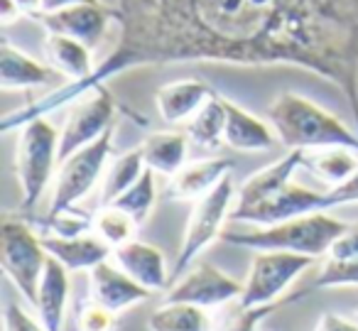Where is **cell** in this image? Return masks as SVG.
I'll use <instances>...</instances> for the list:
<instances>
[{
    "label": "cell",
    "instance_id": "cb8c5ba5",
    "mask_svg": "<svg viewBox=\"0 0 358 331\" xmlns=\"http://www.w3.org/2000/svg\"><path fill=\"white\" fill-rule=\"evenodd\" d=\"M148 169L145 164L143 148H135L130 153L115 157L103 172V184H101V206H110L120 194H125Z\"/></svg>",
    "mask_w": 358,
    "mask_h": 331
},
{
    "label": "cell",
    "instance_id": "d4e9b609",
    "mask_svg": "<svg viewBox=\"0 0 358 331\" xmlns=\"http://www.w3.org/2000/svg\"><path fill=\"white\" fill-rule=\"evenodd\" d=\"M304 167H309L322 182L338 187L358 169V153L351 148H322L309 150L304 157Z\"/></svg>",
    "mask_w": 358,
    "mask_h": 331
},
{
    "label": "cell",
    "instance_id": "836d02e7",
    "mask_svg": "<svg viewBox=\"0 0 358 331\" xmlns=\"http://www.w3.org/2000/svg\"><path fill=\"white\" fill-rule=\"evenodd\" d=\"M3 324H6V331H47L42 321L32 319V316L17 304H8L6 307Z\"/></svg>",
    "mask_w": 358,
    "mask_h": 331
},
{
    "label": "cell",
    "instance_id": "74e56055",
    "mask_svg": "<svg viewBox=\"0 0 358 331\" xmlns=\"http://www.w3.org/2000/svg\"><path fill=\"white\" fill-rule=\"evenodd\" d=\"M76 3H101V0H45V6H42V15H45V13L62 10V8L76 6Z\"/></svg>",
    "mask_w": 358,
    "mask_h": 331
},
{
    "label": "cell",
    "instance_id": "5b68a950",
    "mask_svg": "<svg viewBox=\"0 0 358 331\" xmlns=\"http://www.w3.org/2000/svg\"><path fill=\"white\" fill-rule=\"evenodd\" d=\"M47 260L50 253L42 243V236H37L22 218L8 216L0 226V265L32 307L37 302V290Z\"/></svg>",
    "mask_w": 358,
    "mask_h": 331
},
{
    "label": "cell",
    "instance_id": "d6a6232c",
    "mask_svg": "<svg viewBox=\"0 0 358 331\" xmlns=\"http://www.w3.org/2000/svg\"><path fill=\"white\" fill-rule=\"evenodd\" d=\"M324 204H327V211L336 206H346V204H358V169L343 184L324 192Z\"/></svg>",
    "mask_w": 358,
    "mask_h": 331
},
{
    "label": "cell",
    "instance_id": "ffe728a7",
    "mask_svg": "<svg viewBox=\"0 0 358 331\" xmlns=\"http://www.w3.org/2000/svg\"><path fill=\"white\" fill-rule=\"evenodd\" d=\"M57 76L52 66H45L13 47L8 40L0 42V86L3 91H27L47 86Z\"/></svg>",
    "mask_w": 358,
    "mask_h": 331
},
{
    "label": "cell",
    "instance_id": "f546056e",
    "mask_svg": "<svg viewBox=\"0 0 358 331\" xmlns=\"http://www.w3.org/2000/svg\"><path fill=\"white\" fill-rule=\"evenodd\" d=\"M358 287V258H329L314 280V290Z\"/></svg>",
    "mask_w": 358,
    "mask_h": 331
},
{
    "label": "cell",
    "instance_id": "6da1fadb",
    "mask_svg": "<svg viewBox=\"0 0 358 331\" xmlns=\"http://www.w3.org/2000/svg\"><path fill=\"white\" fill-rule=\"evenodd\" d=\"M115 13L118 42L94 76L10 113L3 133L130 69L187 62L299 66L341 91L358 128V0H115Z\"/></svg>",
    "mask_w": 358,
    "mask_h": 331
},
{
    "label": "cell",
    "instance_id": "9a60e30c",
    "mask_svg": "<svg viewBox=\"0 0 358 331\" xmlns=\"http://www.w3.org/2000/svg\"><path fill=\"white\" fill-rule=\"evenodd\" d=\"M234 172V162L226 157H209L199 162H189L169 177L167 199L172 202H199L201 197L216 189L229 174Z\"/></svg>",
    "mask_w": 358,
    "mask_h": 331
},
{
    "label": "cell",
    "instance_id": "4dcf8cb0",
    "mask_svg": "<svg viewBox=\"0 0 358 331\" xmlns=\"http://www.w3.org/2000/svg\"><path fill=\"white\" fill-rule=\"evenodd\" d=\"M42 226L50 231V236L71 238L84 236L86 231H91L94 228V218L86 216L84 211H76V209H66V211L55 213V216H45L42 218Z\"/></svg>",
    "mask_w": 358,
    "mask_h": 331
},
{
    "label": "cell",
    "instance_id": "f35d334b",
    "mask_svg": "<svg viewBox=\"0 0 358 331\" xmlns=\"http://www.w3.org/2000/svg\"><path fill=\"white\" fill-rule=\"evenodd\" d=\"M15 3L22 10V15H30V17H40L42 6H45V0H15Z\"/></svg>",
    "mask_w": 358,
    "mask_h": 331
},
{
    "label": "cell",
    "instance_id": "e0dca14e",
    "mask_svg": "<svg viewBox=\"0 0 358 331\" xmlns=\"http://www.w3.org/2000/svg\"><path fill=\"white\" fill-rule=\"evenodd\" d=\"M47 253H50L55 260H59L62 265L69 272H91L96 265H101L103 260H108L113 255V248L106 241H101L99 236H71V238H62V236H42Z\"/></svg>",
    "mask_w": 358,
    "mask_h": 331
},
{
    "label": "cell",
    "instance_id": "484cf974",
    "mask_svg": "<svg viewBox=\"0 0 358 331\" xmlns=\"http://www.w3.org/2000/svg\"><path fill=\"white\" fill-rule=\"evenodd\" d=\"M185 133L189 135V140L196 148L214 150L224 143L226 133V106L224 96L214 94L204 106L199 108V113L187 123Z\"/></svg>",
    "mask_w": 358,
    "mask_h": 331
},
{
    "label": "cell",
    "instance_id": "52a82bcc",
    "mask_svg": "<svg viewBox=\"0 0 358 331\" xmlns=\"http://www.w3.org/2000/svg\"><path fill=\"white\" fill-rule=\"evenodd\" d=\"M113 138H115V125L106 130L99 140L81 148L79 153H74L71 157H66L59 164V174H57L47 216H55V213H62L66 209H74L96 187V182L103 177L106 162H108L110 153H113Z\"/></svg>",
    "mask_w": 358,
    "mask_h": 331
},
{
    "label": "cell",
    "instance_id": "f1b7e54d",
    "mask_svg": "<svg viewBox=\"0 0 358 331\" xmlns=\"http://www.w3.org/2000/svg\"><path fill=\"white\" fill-rule=\"evenodd\" d=\"M138 223L128 216L125 211L115 206H101L99 213L94 216V233L106 241L110 248L125 246L135 238V231H138Z\"/></svg>",
    "mask_w": 358,
    "mask_h": 331
},
{
    "label": "cell",
    "instance_id": "44dd1931",
    "mask_svg": "<svg viewBox=\"0 0 358 331\" xmlns=\"http://www.w3.org/2000/svg\"><path fill=\"white\" fill-rule=\"evenodd\" d=\"M45 52L52 69L57 74L66 76L69 84L81 86L84 81H89L94 76L96 64L94 57H91V47H86L84 42L74 40V37L50 32L45 42Z\"/></svg>",
    "mask_w": 358,
    "mask_h": 331
},
{
    "label": "cell",
    "instance_id": "277c9868",
    "mask_svg": "<svg viewBox=\"0 0 358 331\" xmlns=\"http://www.w3.org/2000/svg\"><path fill=\"white\" fill-rule=\"evenodd\" d=\"M59 164V133L47 118L20 125L15 148V174L22 194V209H32L50 184Z\"/></svg>",
    "mask_w": 358,
    "mask_h": 331
},
{
    "label": "cell",
    "instance_id": "3957f363",
    "mask_svg": "<svg viewBox=\"0 0 358 331\" xmlns=\"http://www.w3.org/2000/svg\"><path fill=\"white\" fill-rule=\"evenodd\" d=\"M348 228V223L329 216L327 211L304 213L297 218L273 223V226H255L253 231H224L221 241L245 251H282L297 255L322 258L329 255L336 238Z\"/></svg>",
    "mask_w": 358,
    "mask_h": 331
},
{
    "label": "cell",
    "instance_id": "2e32d148",
    "mask_svg": "<svg viewBox=\"0 0 358 331\" xmlns=\"http://www.w3.org/2000/svg\"><path fill=\"white\" fill-rule=\"evenodd\" d=\"M211 96H214V91L206 81L182 79L164 84L155 94V106H157V113L164 123H189Z\"/></svg>",
    "mask_w": 358,
    "mask_h": 331
},
{
    "label": "cell",
    "instance_id": "ab89813d",
    "mask_svg": "<svg viewBox=\"0 0 358 331\" xmlns=\"http://www.w3.org/2000/svg\"><path fill=\"white\" fill-rule=\"evenodd\" d=\"M353 321H356V324H358V307H356V309H353Z\"/></svg>",
    "mask_w": 358,
    "mask_h": 331
},
{
    "label": "cell",
    "instance_id": "d6986e66",
    "mask_svg": "<svg viewBox=\"0 0 358 331\" xmlns=\"http://www.w3.org/2000/svg\"><path fill=\"white\" fill-rule=\"evenodd\" d=\"M66 304H69V270L50 255L35 302V309L40 311V321L47 331H62Z\"/></svg>",
    "mask_w": 358,
    "mask_h": 331
},
{
    "label": "cell",
    "instance_id": "83f0119b",
    "mask_svg": "<svg viewBox=\"0 0 358 331\" xmlns=\"http://www.w3.org/2000/svg\"><path fill=\"white\" fill-rule=\"evenodd\" d=\"M155 204H157V187H155V172L152 169H145L143 177L133 184L125 194H120L110 206L125 211L130 218H133L138 226H143L145 221L152 213Z\"/></svg>",
    "mask_w": 358,
    "mask_h": 331
},
{
    "label": "cell",
    "instance_id": "8fae6325",
    "mask_svg": "<svg viewBox=\"0 0 358 331\" xmlns=\"http://www.w3.org/2000/svg\"><path fill=\"white\" fill-rule=\"evenodd\" d=\"M113 20H118V13L103 3H76V6L40 15V22L47 27V32L74 37L91 50L103 42Z\"/></svg>",
    "mask_w": 358,
    "mask_h": 331
},
{
    "label": "cell",
    "instance_id": "5bb4252c",
    "mask_svg": "<svg viewBox=\"0 0 358 331\" xmlns=\"http://www.w3.org/2000/svg\"><path fill=\"white\" fill-rule=\"evenodd\" d=\"M110 260L123 272H128L135 282H140L145 290L152 292V295L164 290L169 282L167 258H164V253L159 251L157 246H152V243L133 238V241L125 243V246L113 248Z\"/></svg>",
    "mask_w": 358,
    "mask_h": 331
},
{
    "label": "cell",
    "instance_id": "e575fe53",
    "mask_svg": "<svg viewBox=\"0 0 358 331\" xmlns=\"http://www.w3.org/2000/svg\"><path fill=\"white\" fill-rule=\"evenodd\" d=\"M329 258H358V223H348V228L331 246Z\"/></svg>",
    "mask_w": 358,
    "mask_h": 331
},
{
    "label": "cell",
    "instance_id": "8d00e7d4",
    "mask_svg": "<svg viewBox=\"0 0 358 331\" xmlns=\"http://www.w3.org/2000/svg\"><path fill=\"white\" fill-rule=\"evenodd\" d=\"M20 15H22V10L17 8L15 0H0V20H3V25H10V22H15Z\"/></svg>",
    "mask_w": 358,
    "mask_h": 331
},
{
    "label": "cell",
    "instance_id": "9c48e42d",
    "mask_svg": "<svg viewBox=\"0 0 358 331\" xmlns=\"http://www.w3.org/2000/svg\"><path fill=\"white\" fill-rule=\"evenodd\" d=\"M115 104L113 94L103 86H94L86 91L84 99L71 108L66 115V123L59 133V164L81 148L99 140L108 128L115 125Z\"/></svg>",
    "mask_w": 358,
    "mask_h": 331
},
{
    "label": "cell",
    "instance_id": "4316f807",
    "mask_svg": "<svg viewBox=\"0 0 358 331\" xmlns=\"http://www.w3.org/2000/svg\"><path fill=\"white\" fill-rule=\"evenodd\" d=\"M309 292H297L292 297H282L278 302H270V304H260V307H243L241 302H236V309L229 311L224 316L216 331H258V326L263 324L268 316H273L275 311H280L282 307H289V304H297L299 300H304Z\"/></svg>",
    "mask_w": 358,
    "mask_h": 331
},
{
    "label": "cell",
    "instance_id": "d590c367",
    "mask_svg": "<svg viewBox=\"0 0 358 331\" xmlns=\"http://www.w3.org/2000/svg\"><path fill=\"white\" fill-rule=\"evenodd\" d=\"M314 331H358V324L353 319H346L341 314H334V311H324L317 321V329Z\"/></svg>",
    "mask_w": 358,
    "mask_h": 331
},
{
    "label": "cell",
    "instance_id": "7c38bea8",
    "mask_svg": "<svg viewBox=\"0 0 358 331\" xmlns=\"http://www.w3.org/2000/svg\"><path fill=\"white\" fill-rule=\"evenodd\" d=\"M91 302L106 307L113 314H123L130 307L143 304L152 297V292L145 290L140 282H135L128 272H123L113 260H103L89 272Z\"/></svg>",
    "mask_w": 358,
    "mask_h": 331
},
{
    "label": "cell",
    "instance_id": "7a4b0ae2",
    "mask_svg": "<svg viewBox=\"0 0 358 331\" xmlns=\"http://www.w3.org/2000/svg\"><path fill=\"white\" fill-rule=\"evenodd\" d=\"M268 118L278 140L289 150L351 148L358 153V135L341 118L292 91H282L270 104Z\"/></svg>",
    "mask_w": 358,
    "mask_h": 331
},
{
    "label": "cell",
    "instance_id": "30bf717a",
    "mask_svg": "<svg viewBox=\"0 0 358 331\" xmlns=\"http://www.w3.org/2000/svg\"><path fill=\"white\" fill-rule=\"evenodd\" d=\"M241 295H243V282L226 275L211 262H194L169 287L164 302H185L201 309H216V307L238 302Z\"/></svg>",
    "mask_w": 358,
    "mask_h": 331
},
{
    "label": "cell",
    "instance_id": "8992f818",
    "mask_svg": "<svg viewBox=\"0 0 358 331\" xmlns=\"http://www.w3.org/2000/svg\"><path fill=\"white\" fill-rule=\"evenodd\" d=\"M238 197V189L234 184V177H226L216 189H211L206 197L194 202L189 218H187L185 238L177 253V262H174V275H185L196 258L224 233L226 218L234 213V204Z\"/></svg>",
    "mask_w": 358,
    "mask_h": 331
},
{
    "label": "cell",
    "instance_id": "7402d4cb",
    "mask_svg": "<svg viewBox=\"0 0 358 331\" xmlns=\"http://www.w3.org/2000/svg\"><path fill=\"white\" fill-rule=\"evenodd\" d=\"M189 143V135L182 130H167V133H152L140 148H143L148 169L164 177H174L187 164Z\"/></svg>",
    "mask_w": 358,
    "mask_h": 331
},
{
    "label": "cell",
    "instance_id": "4fadbf2b",
    "mask_svg": "<svg viewBox=\"0 0 358 331\" xmlns=\"http://www.w3.org/2000/svg\"><path fill=\"white\" fill-rule=\"evenodd\" d=\"M304 157H307V150H289L278 162L268 164V167L250 174L238 187L234 213L260 206V204H265L268 199H273L275 194L282 192L287 184H292V174L297 172L299 167H304Z\"/></svg>",
    "mask_w": 358,
    "mask_h": 331
},
{
    "label": "cell",
    "instance_id": "ac0fdd59",
    "mask_svg": "<svg viewBox=\"0 0 358 331\" xmlns=\"http://www.w3.org/2000/svg\"><path fill=\"white\" fill-rule=\"evenodd\" d=\"M226 106V133L224 143L238 153H263L275 145V130L265 120L255 118L231 99H224Z\"/></svg>",
    "mask_w": 358,
    "mask_h": 331
},
{
    "label": "cell",
    "instance_id": "1f68e13d",
    "mask_svg": "<svg viewBox=\"0 0 358 331\" xmlns=\"http://www.w3.org/2000/svg\"><path fill=\"white\" fill-rule=\"evenodd\" d=\"M115 321H118V314H113V311L106 309V307L96 304V302L84 304L79 316H76L79 331H113Z\"/></svg>",
    "mask_w": 358,
    "mask_h": 331
},
{
    "label": "cell",
    "instance_id": "ba28073f",
    "mask_svg": "<svg viewBox=\"0 0 358 331\" xmlns=\"http://www.w3.org/2000/svg\"><path fill=\"white\" fill-rule=\"evenodd\" d=\"M314 265V258L282 251H258L250 260L248 277L243 282V307H260L285 297L287 287Z\"/></svg>",
    "mask_w": 358,
    "mask_h": 331
},
{
    "label": "cell",
    "instance_id": "603a6c76",
    "mask_svg": "<svg viewBox=\"0 0 358 331\" xmlns=\"http://www.w3.org/2000/svg\"><path fill=\"white\" fill-rule=\"evenodd\" d=\"M150 331H211L206 309L185 302H162L152 314L148 316Z\"/></svg>",
    "mask_w": 358,
    "mask_h": 331
}]
</instances>
